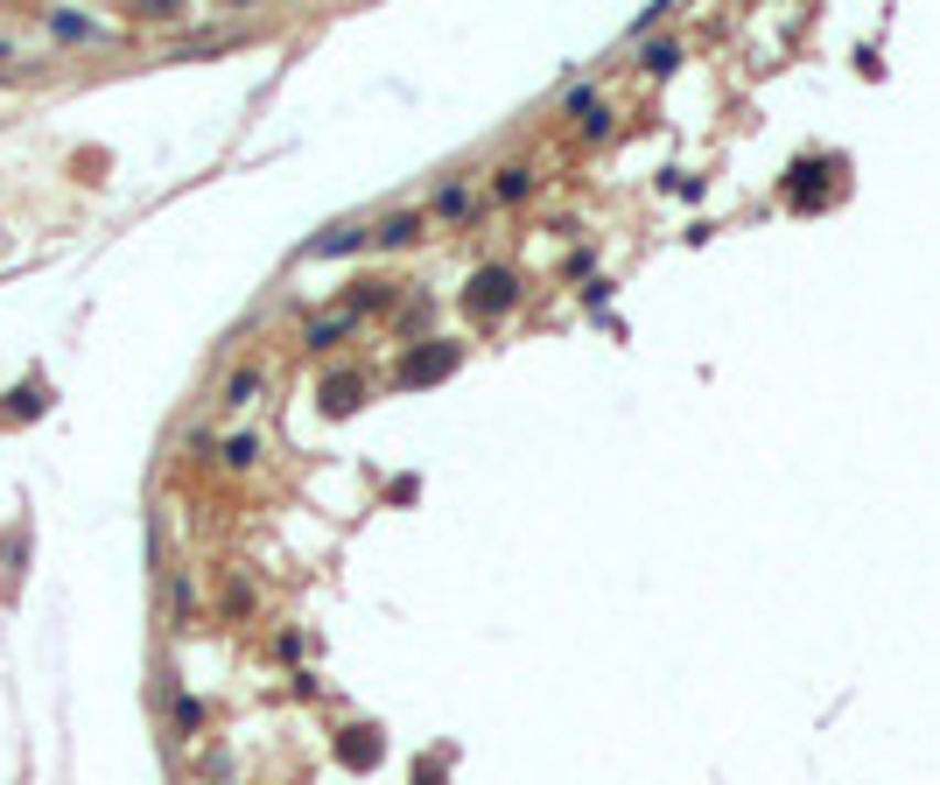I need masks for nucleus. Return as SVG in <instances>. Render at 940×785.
I'll use <instances>...</instances> for the list:
<instances>
[{"mask_svg": "<svg viewBox=\"0 0 940 785\" xmlns=\"http://www.w3.org/2000/svg\"><path fill=\"white\" fill-rule=\"evenodd\" d=\"M512 302H520V281H512L506 266H477L471 288H464V309H471V316H506Z\"/></svg>", "mask_w": 940, "mask_h": 785, "instance_id": "1", "label": "nucleus"}, {"mask_svg": "<svg viewBox=\"0 0 940 785\" xmlns=\"http://www.w3.org/2000/svg\"><path fill=\"white\" fill-rule=\"evenodd\" d=\"M456 344H429V351H408V366H400V379H408V386H435V379H450L456 372Z\"/></svg>", "mask_w": 940, "mask_h": 785, "instance_id": "2", "label": "nucleus"}, {"mask_svg": "<svg viewBox=\"0 0 940 785\" xmlns=\"http://www.w3.org/2000/svg\"><path fill=\"white\" fill-rule=\"evenodd\" d=\"M379 751H387V743H379V730H344V737H337V757L352 764V772H372Z\"/></svg>", "mask_w": 940, "mask_h": 785, "instance_id": "3", "label": "nucleus"}, {"mask_svg": "<svg viewBox=\"0 0 940 785\" xmlns=\"http://www.w3.org/2000/svg\"><path fill=\"white\" fill-rule=\"evenodd\" d=\"M358 400H366V379L358 372H331L323 379V414H352Z\"/></svg>", "mask_w": 940, "mask_h": 785, "instance_id": "4", "label": "nucleus"}, {"mask_svg": "<svg viewBox=\"0 0 940 785\" xmlns=\"http://www.w3.org/2000/svg\"><path fill=\"white\" fill-rule=\"evenodd\" d=\"M414 232H421V218H408V210H400V218H387V225H379V246H408Z\"/></svg>", "mask_w": 940, "mask_h": 785, "instance_id": "5", "label": "nucleus"}, {"mask_svg": "<svg viewBox=\"0 0 940 785\" xmlns=\"http://www.w3.org/2000/svg\"><path fill=\"white\" fill-rule=\"evenodd\" d=\"M225 400H233V407L260 400V372H233V379H225Z\"/></svg>", "mask_w": 940, "mask_h": 785, "instance_id": "6", "label": "nucleus"}, {"mask_svg": "<svg viewBox=\"0 0 940 785\" xmlns=\"http://www.w3.org/2000/svg\"><path fill=\"white\" fill-rule=\"evenodd\" d=\"M527 183H533V176H527L520 162H512V168H498V197H506V204H520V197H527Z\"/></svg>", "mask_w": 940, "mask_h": 785, "instance_id": "7", "label": "nucleus"}, {"mask_svg": "<svg viewBox=\"0 0 940 785\" xmlns=\"http://www.w3.org/2000/svg\"><path fill=\"white\" fill-rule=\"evenodd\" d=\"M344 337V316H323V323H310V351H323V344H337Z\"/></svg>", "mask_w": 940, "mask_h": 785, "instance_id": "8", "label": "nucleus"}, {"mask_svg": "<svg viewBox=\"0 0 940 785\" xmlns=\"http://www.w3.org/2000/svg\"><path fill=\"white\" fill-rule=\"evenodd\" d=\"M358 239H366V232H358V225H344V232H331V239H316V253H352V246H358Z\"/></svg>", "mask_w": 940, "mask_h": 785, "instance_id": "9", "label": "nucleus"}, {"mask_svg": "<svg viewBox=\"0 0 940 785\" xmlns=\"http://www.w3.org/2000/svg\"><path fill=\"white\" fill-rule=\"evenodd\" d=\"M464 204H471V189H464V183H450L443 197H435V210H443V218H464Z\"/></svg>", "mask_w": 940, "mask_h": 785, "instance_id": "10", "label": "nucleus"}, {"mask_svg": "<svg viewBox=\"0 0 940 785\" xmlns=\"http://www.w3.org/2000/svg\"><path fill=\"white\" fill-rule=\"evenodd\" d=\"M253 456H260L253 435H233V443H225V464H253Z\"/></svg>", "mask_w": 940, "mask_h": 785, "instance_id": "11", "label": "nucleus"}, {"mask_svg": "<svg viewBox=\"0 0 940 785\" xmlns=\"http://www.w3.org/2000/svg\"><path fill=\"white\" fill-rule=\"evenodd\" d=\"M674 56H681L674 43H653V50H646V64H653V70H674Z\"/></svg>", "mask_w": 940, "mask_h": 785, "instance_id": "12", "label": "nucleus"}, {"mask_svg": "<svg viewBox=\"0 0 940 785\" xmlns=\"http://www.w3.org/2000/svg\"><path fill=\"white\" fill-rule=\"evenodd\" d=\"M176 722H183V730H197V722H204V708L190 701V695H176Z\"/></svg>", "mask_w": 940, "mask_h": 785, "instance_id": "13", "label": "nucleus"}, {"mask_svg": "<svg viewBox=\"0 0 940 785\" xmlns=\"http://www.w3.org/2000/svg\"><path fill=\"white\" fill-rule=\"evenodd\" d=\"M414 785H443V757H429V764H421V772H414Z\"/></svg>", "mask_w": 940, "mask_h": 785, "instance_id": "14", "label": "nucleus"}]
</instances>
